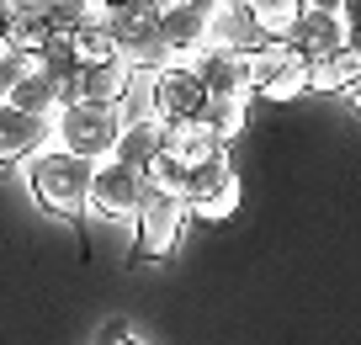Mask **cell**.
Segmentation results:
<instances>
[{"label": "cell", "mask_w": 361, "mask_h": 345, "mask_svg": "<svg viewBox=\"0 0 361 345\" xmlns=\"http://www.w3.org/2000/svg\"><path fill=\"white\" fill-rule=\"evenodd\" d=\"M54 37V27L43 22V11H37V0H16V11H11V27H6V43L16 48V54L37 59L43 54V43Z\"/></svg>", "instance_id": "19"}, {"label": "cell", "mask_w": 361, "mask_h": 345, "mask_svg": "<svg viewBox=\"0 0 361 345\" xmlns=\"http://www.w3.org/2000/svg\"><path fill=\"white\" fill-rule=\"evenodd\" d=\"M202 128L218 138V149H228L234 138H245V128H250V96H207Z\"/></svg>", "instance_id": "17"}, {"label": "cell", "mask_w": 361, "mask_h": 345, "mask_svg": "<svg viewBox=\"0 0 361 345\" xmlns=\"http://www.w3.org/2000/svg\"><path fill=\"white\" fill-rule=\"evenodd\" d=\"M11 11H16V0H0V43H6V27H11Z\"/></svg>", "instance_id": "27"}, {"label": "cell", "mask_w": 361, "mask_h": 345, "mask_svg": "<svg viewBox=\"0 0 361 345\" xmlns=\"http://www.w3.org/2000/svg\"><path fill=\"white\" fill-rule=\"evenodd\" d=\"M287 43H293L298 54L314 64V59L340 54V48H345V27H340L335 11H303V16L293 22V32H287Z\"/></svg>", "instance_id": "12"}, {"label": "cell", "mask_w": 361, "mask_h": 345, "mask_svg": "<svg viewBox=\"0 0 361 345\" xmlns=\"http://www.w3.org/2000/svg\"><path fill=\"white\" fill-rule=\"evenodd\" d=\"M159 144H165V123H159L154 111L138 107V111H128V117H123V138H117V155H112V159L144 170L149 159L159 155Z\"/></svg>", "instance_id": "13"}, {"label": "cell", "mask_w": 361, "mask_h": 345, "mask_svg": "<svg viewBox=\"0 0 361 345\" xmlns=\"http://www.w3.org/2000/svg\"><path fill=\"white\" fill-rule=\"evenodd\" d=\"M255 43V27H250L245 0H224L213 11V48H250Z\"/></svg>", "instance_id": "21"}, {"label": "cell", "mask_w": 361, "mask_h": 345, "mask_svg": "<svg viewBox=\"0 0 361 345\" xmlns=\"http://www.w3.org/2000/svg\"><path fill=\"white\" fill-rule=\"evenodd\" d=\"M165 6H170V0H159V11H165Z\"/></svg>", "instance_id": "30"}, {"label": "cell", "mask_w": 361, "mask_h": 345, "mask_svg": "<svg viewBox=\"0 0 361 345\" xmlns=\"http://www.w3.org/2000/svg\"><path fill=\"white\" fill-rule=\"evenodd\" d=\"M361 75V54L356 48H340V54H324L308 64V90H319V96H345L350 85H356Z\"/></svg>", "instance_id": "16"}, {"label": "cell", "mask_w": 361, "mask_h": 345, "mask_svg": "<svg viewBox=\"0 0 361 345\" xmlns=\"http://www.w3.org/2000/svg\"><path fill=\"white\" fill-rule=\"evenodd\" d=\"M250 27H255V43H287L293 22L303 16V0H245Z\"/></svg>", "instance_id": "18"}, {"label": "cell", "mask_w": 361, "mask_h": 345, "mask_svg": "<svg viewBox=\"0 0 361 345\" xmlns=\"http://www.w3.org/2000/svg\"><path fill=\"white\" fill-rule=\"evenodd\" d=\"M43 144H54V123L27 117L11 101H0V165H22V159H32Z\"/></svg>", "instance_id": "10"}, {"label": "cell", "mask_w": 361, "mask_h": 345, "mask_svg": "<svg viewBox=\"0 0 361 345\" xmlns=\"http://www.w3.org/2000/svg\"><path fill=\"white\" fill-rule=\"evenodd\" d=\"M159 155L180 159V165L192 170V165H202V159H213V155H218V138L202 128V117H186V123H165V144H159Z\"/></svg>", "instance_id": "15"}, {"label": "cell", "mask_w": 361, "mask_h": 345, "mask_svg": "<svg viewBox=\"0 0 361 345\" xmlns=\"http://www.w3.org/2000/svg\"><path fill=\"white\" fill-rule=\"evenodd\" d=\"M133 69L123 64V59H112V64H96V69H80L75 85H69V101H112V107H123L128 90H133Z\"/></svg>", "instance_id": "14"}, {"label": "cell", "mask_w": 361, "mask_h": 345, "mask_svg": "<svg viewBox=\"0 0 361 345\" xmlns=\"http://www.w3.org/2000/svg\"><path fill=\"white\" fill-rule=\"evenodd\" d=\"M106 345H138V340L128 329H106Z\"/></svg>", "instance_id": "28"}, {"label": "cell", "mask_w": 361, "mask_h": 345, "mask_svg": "<svg viewBox=\"0 0 361 345\" xmlns=\"http://www.w3.org/2000/svg\"><path fill=\"white\" fill-rule=\"evenodd\" d=\"M144 80V111H154L159 123H186V117H202L207 107V85L197 80L192 64H159Z\"/></svg>", "instance_id": "6"}, {"label": "cell", "mask_w": 361, "mask_h": 345, "mask_svg": "<svg viewBox=\"0 0 361 345\" xmlns=\"http://www.w3.org/2000/svg\"><path fill=\"white\" fill-rule=\"evenodd\" d=\"M22 165H27V191H32L37 207L64 218V223H85V191H90V165L85 159L59 149V144H43L32 159H22Z\"/></svg>", "instance_id": "1"}, {"label": "cell", "mask_w": 361, "mask_h": 345, "mask_svg": "<svg viewBox=\"0 0 361 345\" xmlns=\"http://www.w3.org/2000/svg\"><path fill=\"white\" fill-rule=\"evenodd\" d=\"M69 48H75V64L80 69H96V64H112L117 59V43L106 32V22H80L69 32Z\"/></svg>", "instance_id": "20"}, {"label": "cell", "mask_w": 361, "mask_h": 345, "mask_svg": "<svg viewBox=\"0 0 361 345\" xmlns=\"http://www.w3.org/2000/svg\"><path fill=\"white\" fill-rule=\"evenodd\" d=\"M186 223H192V218H186V202L149 191V202L138 207V218H133V260H165V255H176Z\"/></svg>", "instance_id": "7"}, {"label": "cell", "mask_w": 361, "mask_h": 345, "mask_svg": "<svg viewBox=\"0 0 361 345\" xmlns=\"http://www.w3.org/2000/svg\"><path fill=\"white\" fill-rule=\"evenodd\" d=\"M228 176H234V165H228V149H218L213 159L192 165V176H186V197H180V202H186V207H197V202H202L207 191H218Z\"/></svg>", "instance_id": "22"}, {"label": "cell", "mask_w": 361, "mask_h": 345, "mask_svg": "<svg viewBox=\"0 0 361 345\" xmlns=\"http://www.w3.org/2000/svg\"><path fill=\"white\" fill-rule=\"evenodd\" d=\"M6 101H11L16 111H27V117H43V123H54L59 111L69 107V85L54 75V69L32 64V69H27V75L11 85V96H6Z\"/></svg>", "instance_id": "9"}, {"label": "cell", "mask_w": 361, "mask_h": 345, "mask_svg": "<svg viewBox=\"0 0 361 345\" xmlns=\"http://www.w3.org/2000/svg\"><path fill=\"white\" fill-rule=\"evenodd\" d=\"M192 69H197V80L207 85V96H250L245 48H207Z\"/></svg>", "instance_id": "11"}, {"label": "cell", "mask_w": 361, "mask_h": 345, "mask_svg": "<svg viewBox=\"0 0 361 345\" xmlns=\"http://www.w3.org/2000/svg\"><path fill=\"white\" fill-rule=\"evenodd\" d=\"M234 212H239V176H228L224 186L207 191L197 207H186V218H192V223H228Z\"/></svg>", "instance_id": "23"}, {"label": "cell", "mask_w": 361, "mask_h": 345, "mask_svg": "<svg viewBox=\"0 0 361 345\" xmlns=\"http://www.w3.org/2000/svg\"><path fill=\"white\" fill-rule=\"evenodd\" d=\"M340 27H345V48L361 54V0H345V6H340Z\"/></svg>", "instance_id": "25"}, {"label": "cell", "mask_w": 361, "mask_h": 345, "mask_svg": "<svg viewBox=\"0 0 361 345\" xmlns=\"http://www.w3.org/2000/svg\"><path fill=\"white\" fill-rule=\"evenodd\" d=\"M340 6L345 0H303V11H335V16H340Z\"/></svg>", "instance_id": "26"}, {"label": "cell", "mask_w": 361, "mask_h": 345, "mask_svg": "<svg viewBox=\"0 0 361 345\" xmlns=\"http://www.w3.org/2000/svg\"><path fill=\"white\" fill-rule=\"evenodd\" d=\"M123 107L112 101H69L54 117V144L80 155L85 165H102V159L117 155V138H123Z\"/></svg>", "instance_id": "3"}, {"label": "cell", "mask_w": 361, "mask_h": 345, "mask_svg": "<svg viewBox=\"0 0 361 345\" xmlns=\"http://www.w3.org/2000/svg\"><path fill=\"white\" fill-rule=\"evenodd\" d=\"M96 22H106V32L117 43V59L133 75H149V69L170 64L165 32H159V0H106Z\"/></svg>", "instance_id": "2"}, {"label": "cell", "mask_w": 361, "mask_h": 345, "mask_svg": "<svg viewBox=\"0 0 361 345\" xmlns=\"http://www.w3.org/2000/svg\"><path fill=\"white\" fill-rule=\"evenodd\" d=\"M32 64H37V59L16 54L11 43H0V101L11 96V85H16V80H22V75H27V69H32Z\"/></svg>", "instance_id": "24"}, {"label": "cell", "mask_w": 361, "mask_h": 345, "mask_svg": "<svg viewBox=\"0 0 361 345\" xmlns=\"http://www.w3.org/2000/svg\"><path fill=\"white\" fill-rule=\"evenodd\" d=\"M144 202H149V181H144V170L123 165V159H102V165H90L85 218H102V223H133Z\"/></svg>", "instance_id": "5"}, {"label": "cell", "mask_w": 361, "mask_h": 345, "mask_svg": "<svg viewBox=\"0 0 361 345\" xmlns=\"http://www.w3.org/2000/svg\"><path fill=\"white\" fill-rule=\"evenodd\" d=\"M345 96H350V107H356V111H361V75H356V85H350V90H345Z\"/></svg>", "instance_id": "29"}, {"label": "cell", "mask_w": 361, "mask_h": 345, "mask_svg": "<svg viewBox=\"0 0 361 345\" xmlns=\"http://www.w3.org/2000/svg\"><path fill=\"white\" fill-rule=\"evenodd\" d=\"M250 96L260 101H298L308 96V59L293 43H250L245 48Z\"/></svg>", "instance_id": "4"}, {"label": "cell", "mask_w": 361, "mask_h": 345, "mask_svg": "<svg viewBox=\"0 0 361 345\" xmlns=\"http://www.w3.org/2000/svg\"><path fill=\"white\" fill-rule=\"evenodd\" d=\"M159 32H165L170 64H197L213 48V11H197V6L170 0L165 11H159Z\"/></svg>", "instance_id": "8"}]
</instances>
